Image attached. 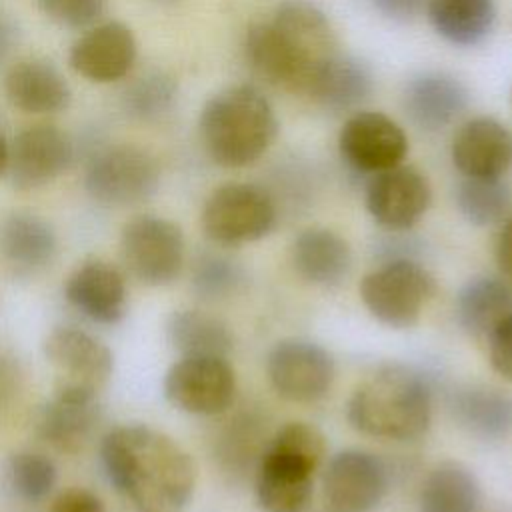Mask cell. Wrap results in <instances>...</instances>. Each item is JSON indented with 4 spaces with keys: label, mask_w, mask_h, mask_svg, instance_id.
I'll use <instances>...</instances> for the list:
<instances>
[{
    "label": "cell",
    "mask_w": 512,
    "mask_h": 512,
    "mask_svg": "<svg viewBox=\"0 0 512 512\" xmlns=\"http://www.w3.org/2000/svg\"><path fill=\"white\" fill-rule=\"evenodd\" d=\"M110 484L136 512H184L196 488L190 454L168 434L146 424L112 428L100 444Z\"/></svg>",
    "instance_id": "1"
},
{
    "label": "cell",
    "mask_w": 512,
    "mask_h": 512,
    "mask_svg": "<svg viewBox=\"0 0 512 512\" xmlns=\"http://www.w3.org/2000/svg\"><path fill=\"white\" fill-rule=\"evenodd\" d=\"M338 54L328 16L308 0L280 2L244 36L248 66L268 84L306 94L318 68Z\"/></svg>",
    "instance_id": "2"
},
{
    "label": "cell",
    "mask_w": 512,
    "mask_h": 512,
    "mask_svg": "<svg viewBox=\"0 0 512 512\" xmlns=\"http://www.w3.org/2000/svg\"><path fill=\"white\" fill-rule=\"evenodd\" d=\"M198 130L214 164L244 168L268 152L278 134V118L270 100L256 86L236 84L206 100Z\"/></svg>",
    "instance_id": "3"
},
{
    "label": "cell",
    "mask_w": 512,
    "mask_h": 512,
    "mask_svg": "<svg viewBox=\"0 0 512 512\" xmlns=\"http://www.w3.org/2000/svg\"><path fill=\"white\" fill-rule=\"evenodd\" d=\"M350 426L370 438L412 442L432 422V390L406 366H386L366 378L346 406Z\"/></svg>",
    "instance_id": "4"
},
{
    "label": "cell",
    "mask_w": 512,
    "mask_h": 512,
    "mask_svg": "<svg viewBox=\"0 0 512 512\" xmlns=\"http://www.w3.org/2000/svg\"><path fill=\"white\" fill-rule=\"evenodd\" d=\"M326 456L324 434L308 422H288L268 438L254 470V492L264 512H304L314 474Z\"/></svg>",
    "instance_id": "5"
},
{
    "label": "cell",
    "mask_w": 512,
    "mask_h": 512,
    "mask_svg": "<svg viewBox=\"0 0 512 512\" xmlns=\"http://www.w3.org/2000/svg\"><path fill=\"white\" fill-rule=\"evenodd\" d=\"M436 290L430 272L410 258H392L370 270L358 286L366 310L384 326L402 330L420 320Z\"/></svg>",
    "instance_id": "6"
},
{
    "label": "cell",
    "mask_w": 512,
    "mask_h": 512,
    "mask_svg": "<svg viewBox=\"0 0 512 512\" xmlns=\"http://www.w3.org/2000/svg\"><path fill=\"white\" fill-rule=\"evenodd\" d=\"M202 230L218 246H240L264 238L276 224V204L252 182L218 186L204 202Z\"/></svg>",
    "instance_id": "7"
},
{
    "label": "cell",
    "mask_w": 512,
    "mask_h": 512,
    "mask_svg": "<svg viewBox=\"0 0 512 512\" xmlns=\"http://www.w3.org/2000/svg\"><path fill=\"white\" fill-rule=\"evenodd\" d=\"M160 186L156 158L134 144H114L92 154L84 172L86 192L110 206L146 202Z\"/></svg>",
    "instance_id": "8"
},
{
    "label": "cell",
    "mask_w": 512,
    "mask_h": 512,
    "mask_svg": "<svg viewBox=\"0 0 512 512\" xmlns=\"http://www.w3.org/2000/svg\"><path fill=\"white\" fill-rule=\"evenodd\" d=\"M126 270L146 286L172 284L184 264V234L178 224L154 214L128 220L120 234Z\"/></svg>",
    "instance_id": "9"
},
{
    "label": "cell",
    "mask_w": 512,
    "mask_h": 512,
    "mask_svg": "<svg viewBox=\"0 0 512 512\" xmlns=\"http://www.w3.org/2000/svg\"><path fill=\"white\" fill-rule=\"evenodd\" d=\"M166 400L188 414H224L236 394L234 368L222 356H182L164 374Z\"/></svg>",
    "instance_id": "10"
},
{
    "label": "cell",
    "mask_w": 512,
    "mask_h": 512,
    "mask_svg": "<svg viewBox=\"0 0 512 512\" xmlns=\"http://www.w3.org/2000/svg\"><path fill=\"white\" fill-rule=\"evenodd\" d=\"M266 374L280 398L310 404L328 394L334 382V360L316 342L286 338L268 352Z\"/></svg>",
    "instance_id": "11"
},
{
    "label": "cell",
    "mask_w": 512,
    "mask_h": 512,
    "mask_svg": "<svg viewBox=\"0 0 512 512\" xmlns=\"http://www.w3.org/2000/svg\"><path fill=\"white\" fill-rule=\"evenodd\" d=\"M98 390L90 384L58 380L52 398L34 414L36 436L60 452L82 450L100 418Z\"/></svg>",
    "instance_id": "12"
},
{
    "label": "cell",
    "mask_w": 512,
    "mask_h": 512,
    "mask_svg": "<svg viewBox=\"0 0 512 512\" xmlns=\"http://www.w3.org/2000/svg\"><path fill=\"white\" fill-rule=\"evenodd\" d=\"M338 152L348 168L374 176L402 164L408 152V136L390 116L356 110L338 132Z\"/></svg>",
    "instance_id": "13"
},
{
    "label": "cell",
    "mask_w": 512,
    "mask_h": 512,
    "mask_svg": "<svg viewBox=\"0 0 512 512\" xmlns=\"http://www.w3.org/2000/svg\"><path fill=\"white\" fill-rule=\"evenodd\" d=\"M388 468L372 452L350 448L334 454L322 476L330 512H372L386 496Z\"/></svg>",
    "instance_id": "14"
},
{
    "label": "cell",
    "mask_w": 512,
    "mask_h": 512,
    "mask_svg": "<svg viewBox=\"0 0 512 512\" xmlns=\"http://www.w3.org/2000/svg\"><path fill=\"white\" fill-rule=\"evenodd\" d=\"M366 210L388 230H410L426 214L432 202L428 178L414 166L398 164L370 178L366 186Z\"/></svg>",
    "instance_id": "15"
},
{
    "label": "cell",
    "mask_w": 512,
    "mask_h": 512,
    "mask_svg": "<svg viewBox=\"0 0 512 512\" xmlns=\"http://www.w3.org/2000/svg\"><path fill=\"white\" fill-rule=\"evenodd\" d=\"M74 160L72 140L52 124L22 130L8 146V178L18 190H36L54 182Z\"/></svg>",
    "instance_id": "16"
},
{
    "label": "cell",
    "mask_w": 512,
    "mask_h": 512,
    "mask_svg": "<svg viewBox=\"0 0 512 512\" xmlns=\"http://www.w3.org/2000/svg\"><path fill=\"white\" fill-rule=\"evenodd\" d=\"M138 54L132 30L116 20L94 24L70 48L68 62L90 82L108 84L124 78Z\"/></svg>",
    "instance_id": "17"
},
{
    "label": "cell",
    "mask_w": 512,
    "mask_h": 512,
    "mask_svg": "<svg viewBox=\"0 0 512 512\" xmlns=\"http://www.w3.org/2000/svg\"><path fill=\"white\" fill-rule=\"evenodd\" d=\"M470 94L460 78L446 70H420L402 88V110L424 132L450 126L468 108Z\"/></svg>",
    "instance_id": "18"
},
{
    "label": "cell",
    "mask_w": 512,
    "mask_h": 512,
    "mask_svg": "<svg viewBox=\"0 0 512 512\" xmlns=\"http://www.w3.org/2000/svg\"><path fill=\"white\" fill-rule=\"evenodd\" d=\"M450 158L462 178H504L512 166V132L492 116H474L456 130Z\"/></svg>",
    "instance_id": "19"
},
{
    "label": "cell",
    "mask_w": 512,
    "mask_h": 512,
    "mask_svg": "<svg viewBox=\"0 0 512 512\" xmlns=\"http://www.w3.org/2000/svg\"><path fill=\"white\" fill-rule=\"evenodd\" d=\"M66 300L98 324H116L126 314V282L122 272L104 258H86L66 280Z\"/></svg>",
    "instance_id": "20"
},
{
    "label": "cell",
    "mask_w": 512,
    "mask_h": 512,
    "mask_svg": "<svg viewBox=\"0 0 512 512\" xmlns=\"http://www.w3.org/2000/svg\"><path fill=\"white\" fill-rule=\"evenodd\" d=\"M44 354L60 372L58 380L82 382L100 388L114 368L112 350L90 332L58 326L44 340Z\"/></svg>",
    "instance_id": "21"
},
{
    "label": "cell",
    "mask_w": 512,
    "mask_h": 512,
    "mask_svg": "<svg viewBox=\"0 0 512 512\" xmlns=\"http://www.w3.org/2000/svg\"><path fill=\"white\" fill-rule=\"evenodd\" d=\"M448 412L458 428L480 442H498L512 432V398L494 386H456L448 394Z\"/></svg>",
    "instance_id": "22"
},
{
    "label": "cell",
    "mask_w": 512,
    "mask_h": 512,
    "mask_svg": "<svg viewBox=\"0 0 512 512\" xmlns=\"http://www.w3.org/2000/svg\"><path fill=\"white\" fill-rule=\"evenodd\" d=\"M374 76L360 58L338 52L314 74L306 96L320 108L340 114L356 112L372 94Z\"/></svg>",
    "instance_id": "23"
},
{
    "label": "cell",
    "mask_w": 512,
    "mask_h": 512,
    "mask_svg": "<svg viewBox=\"0 0 512 512\" xmlns=\"http://www.w3.org/2000/svg\"><path fill=\"white\" fill-rule=\"evenodd\" d=\"M10 104L26 114H58L70 106L72 92L60 70L46 60H22L4 78Z\"/></svg>",
    "instance_id": "24"
},
{
    "label": "cell",
    "mask_w": 512,
    "mask_h": 512,
    "mask_svg": "<svg viewBox=\"0 0 512 512\" xmlns=\"http://www.w3.org/2000/svg\"><path fill=\"white\" fill-rule=\"evenodd\" d=\"M296 274L312 286H338L350 272L352 252L348 242L334 230L312 226L302 230L290 248Z\"/></svg>",
    "instance_id": "25"
},
{
    "label": "cell",
    "mask_w": 512,
    "mask_h": 512,
    "mask_svg": "<svg viewBox=\"0 0 512 512\" xmlns=\"http://www.w3.org/2000/svg\"><path fill=\"white\" fill-rule=\"evenodd\" d=\"M56 248V232L42 216L18 210L0 220V256L14 270L36 272L50 266Z\"/></svg>",
    "instance_id": "26"
},
{
    "label": "cell",
    "mask_w": 512,
    "mask_h": 512,
    "mask_svg": "<svg viewBox=\"0 0 512 512\" xmlns=\"http://www.w3.org/2000/svg\"><path fill=\"white\" fill-rule=\"evenodd\" d=\"M426 16L432 30L452 46L482 44L496 26L494 0H428Z\"/></svg>",
    "instance_id": "27"
},
{
    "label": "cell",
    "mask_w": 512,
    "mask_h": 512,
    "mask_svg": "<svg viewBox=\"0 0 512 512\" xmlns=\"http://www.w3.org/2000/svg\"><path fill=\"white\" fill-rule=\"evenodd\" d=\"M510 314L512 286L502 278H472L456 296L458 324L472 336H488L492 328Z\"/></svg>",
    "instance_id": "28"
},
{
    "label": "cell",
    "mask_w": 512,
    "mask_h": 512,
    "mask_svg": "<svg viewBox=\"0 0 512 512\" xmlns=\"http://www.w3.org/2000/svg\"><path fill=\"white\" fill-rule=\"evenodd\" d=\"M480 484L460 462H440L422 482L418 512H478Z\"/></svg>",
    "instance_id": "29"
},
{
    "label": "cell",
    "mask_w": 512,
    "mask_h": 512,
    "mask_svg": "<svg viewBox=\"0 0 512 512\" xmlns=\"http://www.w3.org/2000/svg\"><path fill=\"white\" fill-rule=\"evenodd\" d=\"M166 334L172 348L182 356H222L226 358L234 346L228 324L204 310H174L166 322Z\"/></svg>",
    "instance_id": "30"
},
{
    "label": "cell",
    "mask_w": 512,
    "mask_h": 512,
    "mask_svg": "<svg viewBox=\"0 0 512 512\" xmlns=\"http://www.w3.org/2000/svg\"><path fill=\"white\" fill-rule=\"evenodd\" d=\"M262 420L256 412H238L220 430L214 442V458L224 474L244 478L254 472L266 446Z\"/></svg>",
    "instance_id": "31"
},
{
    "label": "cell",
    "mask_w": 512,
    "mask_h": 512,
    "mask_svg": "<svg viewBox=\"0 0 512 512\" xmlns=\"http://www.w3.org/2000/svg\"><path fill=\"white\" fill-rule=\"evenodd\" d=\"M456 206L474 226L504 222L512 210V188L504 178H462L456 188Z\"/></svg>",
    "instance_id": "32"
},
{
    "label": "cell",
    "mask_w": 512,
    "mask_h": 512,
    "mask_svg": "<svg viewBox=\"0 0 512 512\" xmlns=\"http://www.w3.org/2000/svg\"><path fill=\"white\" fill-rule=\"evenodd\" d=\"M178 100V84L166 72H148L136 78L122 94V108L140 122H160Z\"/></svg>",
    "instance_id": "33"
},
{
    "label": "cell",
    "mask_w": 512,
    "mask_h": 512,
    "mask_svg": "<svg viewBox=\"0 0 512 512\" xmlns=\"http://www.w3.org/2000/svg\"><path fill=\"white\" fill-rule=\"evenodd\" d=\"M242 282V266L222 252H202L192 264V288L204 300L228 298Z\"/></svg>",
    "instance_id": "34"
},
{
    "label": "cell",
    "mask_w": 512,
    "mask_h": 512,
    "mask_svg": "<svg viewBox=\"0 0 512 512\" xmlns=\"http://www.w3.org/2000/svg\"><path fill=\"white\" fill-rule=\"evenodd\" d=\"M8 484L14 494L26 502L44 500L56 484L54 462L38 452L22 450L8 458Z\"/></svg>",
    "instance_id": "35"
},
{
    "label": "cell",
    "mask_w": 512,
    "mask_h": 512,
    "mask_svg": "<svg viewBox=\"0 0 512 512\" xmlns=\"http://www.w3.org/2000/svg\"><path fill=\"white\" fill-rule=\"evenodd\" d=\"M40 12L56 26L92 28L106 10V0H38Z\"/></svg>",
    "instance_id": "36"
},
{
    "label": "cell",
    "mask_w": 512,
    "mask_h": 512,
    "mask_svg": "<svg viewBox=\"0 0 512 512\" xmlns=\"http://www.w3.org/2000/svg\"><path fill=\"white\" fill-rule=\"evenodd\" d=\"M488 360L496 374L512 382V314L488 334Z\"/></svg>",
    "instance_id": "37"
},
{
    "label": "cell",
    "mask_w": 512,
    "mask_h": 512,
    "mask_svg": "<svg viewBox=\"0 0 512 512\" xmlns=\"http://www.w3.org/2000/svg\"><path fill=\"white\" fill-rule=\"evenodd\" d=\"M50 512H106V508L90 490L68 488L56 496Z\"/></svg>",
    "instance_id": "38"
},
{
    "label": "cell",
    "mask_w": 512,
    "mask_h": 512,
    "mask_svg": "<svg viewBox=\"0 0 512 512\" xmlns=\"http://www.w3.org/2000/svg\"><path fill=\"white\" fill-rule=\"evenodd\" d=\"M376 10L392 22H412L426 8L428 0H372Z\"/></svg>",
    "instance_id": "39"
},
{
    "label": "cell",
    "mask_w": 512,
    "mask_h": 512,
    "mask_svg": "<svg viewBox=\"0 0 512 512\" xmlns=\"http://www.w3.org/2000/svg\"><path fill=\"white\" fill-rule=\"evenodd\" d=\"M496 262L504 276L512 278V216L502 222V228L496 238Z\"/></svg>",
    "instance_id": "40"
},
{
    "label": "cell",
    "mask_w": 512,
    "mask_h": 512,
    "mask_svg": "<svg viewBox=\"0 0 512 512\" xmlns=\"http://www.w3.org/2000/svg\"><path fill=\"white\" fill-rule=\"evenodd\" d=\"M16 40H18L16 24L8 16L0 14V62L8 58V54L16 46Z\"/></svg>",
    "instance_id": "41"
},
{
    "label": "cell",
    "mask_w": 512,
    "mask_h": 512,
    "mask_svg": "<svg viewBox=\"0 0 512 512\" xmlns=\"http://www.w3.org/2000/svg\"><path fill=\"white\" fill-rule=\"evenodd\" d=\"M8 170V144L0 132V178L6 174Z\"/></svg>",
    "instance_id": "42"
},
{
    "label": "cell",
    "mask_w": 512,
    "mask_h": 512,
    "mask_svg": "<svg viewBox=\"0 0 512 512\" xmlns=\"http://www.w3.org/2000/svg\"><path fill=\"white\" fill-rule=\"evenodd\" d=\"M488 512H512V508H492Z\"/></svg>",
    "instance_id": "43"
},
{
    "label": "cell",
    "mask_w": 512,
    "mask_h": 512,
    "mask_svg": "<svg viewBox=\"0 0 512 512\" xmlns=\"http://www.w3.org/2000/svg\"><path fill=\"white\" fill-rule=\"evenodd\" d=\"M158 2H178V0H158Z\"/></svg>",
    "instance_id": "44"
},
{
    "label": "cell",
    "mask_w": 512,
    "mask_h": 512,
    "mask_svg": "<svg viewBox=\"0 0 512 512\" xmlns=\"http://www.w3.org/2000/svg\"><path fill=\"white\" fill-rule=\"evenodd\" d=\"M510 100H512V92H510Z\"/></svg>",
    "instance_id": "45"
}]
</instances>
